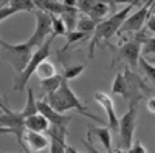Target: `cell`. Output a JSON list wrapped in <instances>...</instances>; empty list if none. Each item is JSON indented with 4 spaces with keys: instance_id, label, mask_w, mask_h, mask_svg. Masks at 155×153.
Listing matches in <instances>:
<instances>
[{
    "instance_id": "obj_1",
    "label": "cell",
    "mask_w": 155,
    "mask_h": 153,
    "mask_svg": "<svg viewBox=\"0 0 155 153\" xmlns=\"http://www.w3.org/2000/svg\"><path fill=\"white\" fill-rule=\"evenodd\" d=\"M45 100H47L48 104L53 107L58 113H61V114L67 113V111H70V110H76V111H79L82 116L93 119L95 122H99V124L102 122L99 118H96L95 114H92V113L85 108L84 102L74 94V91L71 90V87L68 85V81H64L62 85L59 87V90H56L54 93L47 94V96H45Z\"/></svg>"
},
{
    "instance_id": "obj_2",
    "label": "cell",
    "mask_w": 155,
    "mask_h": 153,
    "mask_svg": "<svg viewBox=\"0 0 155 153\" xmlns=\"http://www.w3.org/2000/svg\"><path fill=\"white\" fill-rule=\"evenodd\" d=\"M137 5V2H130L127 3L123 9H120L118 12H115L113 16H110L109 19L102 20L101 23H98V27L95 30V33L90 37V43H88V59H93L95 56V48L101 40H107L110 37H113L115 34H118L120 28L123 27L124 20L130 16V9L132 6Z\"/></svg>"
},
{
    "instance_id": "obj_3",
    "label": "cell",
    "mask_w": 155,
    "mask_h": 153,
    "mask_svg": "<svg viewBox=\"0 0 155 153\" xmlns=\"http://www.w3.org/2000/svg\"><path fill=\"white\" fill-rule=\"evenodd\" d=\"M34 49L27 43H8L0 40V56H3V60H6L9 65L16 70L17 76L25 71L28 63L33 57Z\"/></svg>"
},
{
    "instance_id": "obj_4",
    "label": "cell",
    "mask_w": 155,
    "mask_h": 153,
    "mask_svg": "<svg viewBox=\"0 0 155 153\" xmlns=\"http://www.w3.org/2000/svg\"><path fill=\"white\" fill-rule=\"evenodd\" d=\"M144 84L137 74L130 71V68H126L123 73L116 74L112 84V93L120 94L126 100H130L132 104H137L140 99V90H144Z\"/></svg>"
},
{
    "instance_id": "obj_5",
    "label": "cell",
    "mask_w": 155,
    "mask_h": 153,
    "mask_svg": "<svg viewBox=\"0 0 155 153\" xmlns=\"http://www.w3.org/2000/svg\"><path fill=\"white\" fill-rule=\"evenodd\" d=\"M53 40H54V36H51L41 48H37L34 53H33V57H31V60H30V63H28V67L25 68V71H23L22 74L16 76V79H14V81H16V82H14V90H16V91L25 90V87H27L28 81L31 79V76L36 73V70L39 68V65H41L42 62L47 60V57H48L50 53H51V43H53Z\"/></svg>"
},
{
    "instance_id": "obj_6",
    "label": "cell",
    "mask_w": 155,
    "mask_h": 153,
    "mask_svg": "<svg viewBox=\"0 0 155 153\" xmlns=\"http://www.w3.org/2000/svg\"><path fill=\"white\" fill-rule=\"evenodd\" d=\"M137 118H138V107L137 104H130L129 110L120 118V148L129 150L134 144V135L137 127Z\"/></svg>"
},
{
    "instance_id": "obj_7",
    "label": "cell",
    "mask_w": 155,
    "mask_h": 153,
    "mask_svg": "<svg viewBox=\"0 0 155 153\" xmlns=\"http://www.w3.org/2000/svg\"><path fill=\"white\" fill-rule=\"evenodd\" d=\"M34 16H36V31L31 34L27 43L36 51L53 36V30H51V14L44 12L41 9H36Z\"/></svg>"
},
{
    "instance_id": "obj_8",
    "label": "cell",
    "mask_w": 155,
    "mask_h": 153,
    "mask_svg": "<svg viewBox=\"0 0 155 153\" xmlns=\"http://www.w3.org/2000/svg\"><path fill=\"white\" fill-rule=\"evenodd\" d=\"M146 39H147V37L141 36V33H138L137 39L129 40V42L123 43L121 46H118L112 63H115L116 60H126L132 68H137L138 67V62L141 59V48H143V42Z\"/></svg>"
},
{
    "instance_id": "obj_9",
    "label": "cell",
    "mask_w": 155,
    "mask_h": 153,
    "mask_svg": "<svg viewBox=\"0 0 155 153\" xmlns=\"http://www.w3.org/2000/svg\"><path fill=\"white\" fill-rule=\"evenodd\" d=\"M37 111L41 113L42 116H45V118L48 119V122H50L51 127H56V129H59L61 132L68 133L67 130H68V124L71 122V116L58 113V111L45 100V97H42L41 100H37Z\"/></svg>"
},
{
    "instance_id": "obj_10",
    "label": "cell",
    "mask_w": 155,
    "mask_h": 153,
    "mask_svg": "<svg viewBox=\"0 0 155 153\" xmlns=\"http://www.w3.org/2000/svg\"><path fill=\"white\" fill-rule=\"evenodd\" d=\"M149 9H150V2L143 3V6H141L138 11L132 12V14L124 20V23H123V27L120 28L118 34L141 33V30H143V27L146 25V20L149 17Z\"/></svg>"
},
{
    "instance_id": "obj_11",
    "label": "cell",
    "mask_w": 155,
    "mask_h": 153,
    "mask_svg": "<svg viewBox=\"0 0 155 153\" xmlns=\"http://www.w3.org/2000/svg\"><path fill=\"white\" fill-rule=\"evenodd\" d=\"M95 100L98 102L99 105H102L106 111V118H107V127L110 129V132L118 135L120 132V118L116 114V110H115V105H113V100L109 94L102 93V91H98L95 94Z\"/></svg>"
},
{
    "instance_id": "obj_12",
    "label": "cell",
    "mask_w": 155,
    "mask_h": 153,
    "mask_svg": "<svg viewBox=\"0 0 155 153\" xmlns=\"http://www.w3.org/2000/svg\"><path fill=\"white\" fill-rule=\"evenodd\" d=\"M95 141L101 142V145L106 148L107 153H112V132L109 127H96V125H88L87 132V141L92 142Z\"/></svg>"
},
{
    "instance_id": "obj_13",
    "label": "cell",
    "mask_w": 155,
    "mask_h": 153,
    "mask_svg": "<svg viewBox=\"0 0 155 153\" xmlns=\"http://www.w3.org/2000/svg\"><path fill=\"white\" fill-rule=\"evenodd\" d=\"M22 141L27 144V147L33 151H41L45 147L50 145V139L48 136H45L44 133H36V132H25Z\"/></svg>"
},
{
    "instance_id": "obj_14",
    "label": "cell",
    "mask_w": 155,
    "mask_h": 153,
    "mask_svg": "<svg viewBox=\"0 0 155 153\" xmlns=\"http://www.w3.org/2000/svg\"><path fill=\"white\" fill-rule=\"evenodd\" d=\"M23 127L28 132H36V133H47V130L50 129V122L45 116H42L41 113L33 114L23 119Z\"/></svg>"
},
{
    "instance_id": "obj_15",
    "label": "cell",
    "mask_w": 155,
    "mask_h": 153,
    "mask_svg": "<svg viewBox=\"0 0 155 153\" xmlns=\"http://www.w3.org/2000/svg\"><path fill=\"white\" fill-rule=\"evenodd\" d=\"M34 5H36V9H41L51 16H59V17L62 16L64 9H65L62 2H53V0H36Z\"/></svg>"
},
{
    "instance_id": "obj_16",
    "label": "cell",
    "mask_w": 155,
    "mask_h": 153,
    "mask_svg": "<svg viewBox=\"0 0 155 153\" xmlns=\"http://www.w3.org/2000/svg\"><path fill=\"white\" fill-rule=\"evenodd\" d=\"M79 16L81 14H79V11H78L76 6H65L61 19L64 20V25H65V28H67V33L68 31H76V25H78V19H79Z\"/></svg>"
},
{
    "instance_id": "obj_17",
    "label": "cell",
    "mask_w": 155,
    "mask_h": 153,
    "mask_svg": "<svg viewBox=\"0 0 155 153\" xmlns=\"http://www.w3.org/2000/svg\"><path fill=\"white\" fill-rule=\"evenodd\" d=\"M96 27H98V22H95L90 16L81 14L79 19H78L76 31H81V33H85V34H90V36H92V34L95 33Z\"/></svg>"
},
{
    "instance_id": "obj_18",
    "label": "cell",
    "mask_w": 155,
    "mask_h": 153,
    "mask_svg": "<svg viewBox=\"0 0 155 153\" xmlns=\"http://www.w3.org/2000/svg\"><path fill=\"white\" fill-rule=\"evenodd\" d=\"M37 100L34 99V91L33 88H27V102H25V107L23 110L20 111L22 118H28V116H33V114H37Z\"/></svg>"
},
{
    "instance_id": "obj_19",
    "label": "cell",
    "mask_w": 155,
    "mask_h": 153,
    "mask_svg": "<svg viewBox=\"0 0 155 153\" xmlns=\"http://www.w3.org/2000/svg\"><path fill=\"white\" fill-rule=\"evenodd\" d=\"M110 5H112V3H109V2H96V0H95L93 8H92V11H90L88 16L92 17L95 22L101 23L102 19L107 16V12H109V9H110Z\"/></svg>"
},
{
    "instance_id": "obj_20",
    "label": "cell",
    "mask_w": 155,
    "mask_h": 153,
    "mask_svg": "<svg viewBox=\"0 0 155 153\" xmlns=\"http://www.w3.org/2000/svg\"><path fill=\"white\" fill-rule=\"evenodd\" d=\"M64 81H65V79H64L62 74H56L54 78H50L47 81H41V88H42L44 93L51 94V93H54L56 90H59V87L62 85Z\"/></svg>"
},
{
    "instance_id": "obj_21",
    "label": "cell",
    "mask_w": 155,
    "mask_h": 153,
    "mask_svg": "<svg viewBox=\"0 0 155 153\" xmlns=\"http://www.w3.org/2000/svg\"><path fill=\"white\" fill-rule=\"evenodd\" d=\"M36 74H37V78L41 81H47L50 78H54L58 73H56V68H54L53 63L45 60V62H42L41 65H39V68L36 70Z\"/></svg>"
},
{
    "instance_id": "obj_22",
    "label": "cell",
    "mask_w": 155,
    "mask_h": 153,
    "mask_svg": "<svg viewBox=\"0 0 155 153\" xmlns=\"http://www.w3.org/2000/svg\"><path fill=\"white\" fill-rule=\"evenodd\" d=\"M138 67L141 68V71L144 73L146 79L150 81L152 84H155V65L153 63H150L146 57H141L140 62H138Z\"/></svg>"
},
{
    "instance_id": "obj_23",
    "label": "cell",
    "mask_w": 155,
    "mask_h": 153,
    "mask_svg": "<svg viewBox=\"0 0 155 153\" xmlns=\"http://www.w3.org/2000/svg\"><path fill=\"white\" fill-rule=\"evenodd\" d=\"M8 5L16 9V12H22V11H27V12H31L36 9V5L34 2H27V0H9Z\"/></svg>"
},
{
    "instance_id": "obj_24",
    "label": "cell",
    "mask_w": 155,
    "mask_h": 153,
    "mask_svg": "<svg viewBox=\"0 0 155 153\" xmlns=\"http://www.w3.org/2000/svg\"><path fill=\"white\" fill-rule=\"evenodd\" d=\"M65 37H67V45L62 48V51H65L70 45H73V43H76V42H81V40L88 39L90 34H85V33H81V31H68V33L65 34Z\"/></svg>"
},
{
    "instance_id": "obj_25",
    "label": "cell",
    "mask_w": 155,
    "mask_h": 153,
    "mask_svg": "<svg viewBox=\"0 0 155 153\" xmlns=\"http://www.w3.org/2000/svg\"><path fill=\"white\" fill-rule=\"evenodd\" d=\"M51 30H53V36H65L67 34V28L64 25V20L59 16H51Z\"/></svg>"
},
{
    "instance_id": "obj_26",
    "label": "cell",
    "mask_w": 155,
    "mask_h": 153,
    "mask_svg": "<svg viewBox=\"0 0 155 153\" xmlns=\"http://www.w3.org/2000/svg\"><path fill=\"white\" fill-rule=\"evenodd\" d=\"M85 67L84 65H73V67H67L65 71H64V79L65 81H70V79H76L78 76H81L84 73Z\"/></svg>"
},
{
    "instance_id": "obj_27",
    "label": "cell",
    "mask_w": 155,
    "mask_h": 153,
    "mask_svg": "<svg viewBox=\"0 0 155 153\" xmlns=\"http://www.w3.org/2000/svg\"><path fill=\"white\" fill-rule=\"evenodd\" d=\"M141 53H143V57L147 56H155V37H147V39L143 42V48H141Z\"/></svg>"
},
{
    "instance_id": "obj_28",
    "label": "cell",
    "mask_w": 155,
    "mask_h": 153,
    "mask_svg": "<svg viewBox=\"0 0 155 153\" xmlns=\"http://www.w3.org/2000/svg\"><path fill=\"white\" fill-rule=\"evenodd\" d=\"M12 14H16V9H12L9 5H6V6H0V22H3L5 19L11 17Z\"/></svg>"
},
{
    "instance_id": "obj_29",
    "label": "cell",
    "mask_w": 155,
    "mask_h": 153,
    "mask_svg": "<svg viewBox=\"0 0 155 153\" xmlns=\"http://www.w3.org/2000/svg\"><path fill=\"white\" fill-rule=\"evenodd\" d=\"M127 153H147V150L140 141H134V144L130 145V148L127 150Z\"/></svg>"
},
{
    "instance_id": "obj_30",
    "label": "cell",
    "mask_w": 155,
    "mask_h": 153,
    "mask_svg": "<svg viewBox=\"0 0 155 153\" xmlns=\"http://www.w3.org/2000/svg\"><path fill=\"white\" fill-rule=\"evenodd\" d=\"M146 28L153 34V37H155V14H150L149 12V17H147V20H146Z\"/></svg>"
},
{
    "instance_id": "obj_31",
    "label": "cell",
    "mask_w": 155,
    "mask_h": 153,
    "mask_svg": "<svg viewBox=\"0 0 155 153\" xmlns=\"http://www.w3.org/2000/svg\"><path fill=\"white\" fill-rule=\"evenodd\" d=\"M0 110H2L3 113H6V114L12 113V110L8 107V100H6L3 96H0Z\"/></svg>"
},
{
    "instance_id": "obj_32",
    "label": "cell",
    "mask_w": 155,
    "mask_h": 153,
    "mask_svg": "<svg viewBox=\"0 0 155 153\" xmlns=\"http://www.w3.org/2000/svg\"><path fill=\"white\" fill-rule=\"evenodd\" d=\"M84 147L87 148V151H88V153H99V151L96 150V147H93L88 141H84ZM112 153H115V151H112Z\"/></svg>"
},
{
    "instance_id": "obj_33",
    "label": "cell",
    "mask_w": 155,
    "mask_h": 153,
    "mask_svg": "<svg viewBox=\"0 0 155 153\" xmlns=\"http://www.w3.org/2000/svg\"><path fill=\"white\" fill-rule=\"evenodd\" d=\"M146 107H147V110H149L150 113H153V114H155V97H150V99L147 100Z\"/></svg>"
},
{
    "instance_id": "obj_34",
    "label": "cell",
    "mask_w": 155,
    "mask_h": 153,
    "mask_svg": "<svg viewBox=\"0 0 155 153\" xmlns=\"http://www.w3.org/2000/svg\"><path fill=\"white\" fill-rule=\"evenodd\" d=\"M150 14H155V2H150V9H149Z\"/></svg>"
},
{
    "instance_id": "obj_35",
    "label": "cell",
    "mask_w": 155,
    "mask_h": 153,
    "mask_svg": "<svg viewBox=\"0 0 155 153\" xmlns=\"http://www.w3.org/2000/svg\"><path fill=\"white\" fill-rule=\"evenodd\" d=\"M70 150H71V153H81V151H78V150H76L74 147H71V145H70Z\"/></svg>"
},
{
    "instance_id": "obj_36",
    "label": "cell",
    "mask_w": 155,
    "mask_h": 153,
    "mask_svg": "<svg viewBox=\"0 0 155 153\" xmlns=\"http://www.w3.org/2000/svg\"><path fill=\"white\" fill-rule=\"evenodd\" d=\"M115 153H127L126 150H121V148H118V150H115Z\"/></svg>"
},
{
    "instance_id": "obj_37",
    "label": "cell",
    "mask_w": 155,
    "mask_h": 153,
    "mask_svg": "<svg viewBox=\"0 0 155 153\" xmlns=\"http://www.w3.org/2000/svg\"><path fill=\"white\" fill-rule=\"evenodd\" d=\"M147 60H149V62H150V63H153V65H155V57H149V59H147Z\"/></svg>"
},
{
    "instance_id": "obj_38",
    "label": "cell",
    "mask_w": 155,
    "mask_h": 153,
    "mask_svg": "<svg viewBox=\"0 0 155 153\" xmlns=\"http://www.w3.org/2000/svg\"><path fill=\"white\" fill-rule=\"evenodd\" d=\"M67 153H71V150H70V145L67 147Z\"/></svg>"
},
{
    "instance_id": "obj_39",
    "label": "cell",
    "mask_w": 155,
    "mask_h": 153,
    "mask_svg": "<svg viewBox=\"0 0 155 153\" xmlns=\"http://www.w3.org/2000/svg\"><path fill=\"white\" fill-rule=\"evenodd\" d=\"M0 114H3V111H2V110H0Z\"/></svg>"
},
{
    "instance_id": "obj_40",
    "label": "cell",
    "mask_w": 155,
    "mask_h": 153,
    "mask_svg": "<svg viewBox=\"0 0 155 153\" xmlns=\"http://www.w3.org/2000/svg\"><path fill=\"white\" fill-rule=\"evenodd\" d=\"M0 129H2V127H0Z\"/></svg>"
},
{
    "instance_id": "obj_41",
    "label": "cell",
    "mask_w": 155,
    "mask_h": 153,
    "mask_svg": "<svg viewBox=\"0 0 155 153\" xmlns=\"http://www.w3.org/2000/svg\"><path fill=\"white\" fill-rule=\"evenodd\" d=\"M0 60H2V59H0Z\"/></svg>"
}]
</instances>
